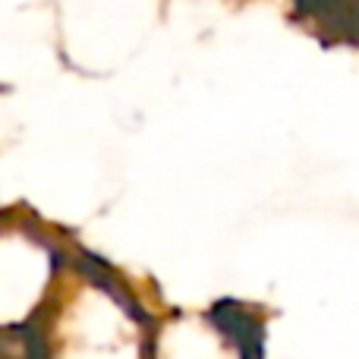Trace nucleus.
I'll return each mask as SVG.
<instances>
[{"mask_svg": "<svg viewBox=\"0 0 359 359\" xmlns=\"http://www.w3.org/2000/svg\"><path fill=\"white\" fill-rule=\"evenodd\" d=\"M149 316L98 268L67 262L29 334V359H151Z\"/></svg>", "mask_w": 359, "mask_h": 359, "instance_id": "obj_1", "label": "nucleus"}, {"mask_svg": "<svg viewBox=\"0 0 359 359\" xmlns=\"http://www.w3.org/2000/svg\"><path fill=\"white\" fill-rule=\"evenodd\" d=\"M63 265V255L44 233L25 224L0 227V341L19 334L29 341Z\"/></svg>", "mask_w": 359, "mask_h": 359, "instance_id": "obj_2", "label": "nucleus"}]
</instances>
